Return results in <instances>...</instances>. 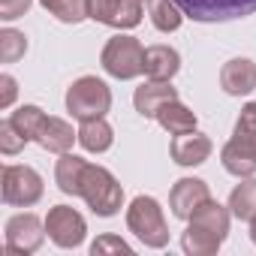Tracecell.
Returning <instances> with one entry per match:
<instances>
[{
  "mask_svg": "<svg viewBox=\"0 0 256 256\" xmlns=\"http://www.w3.org/2000/svg\"><path fill=\"white\" fill-rule=\"evenodd\" d=\"M24 145H28V139H24V136H22V133L16 130V124H12V120L6 118L4 124H0V151L12 157V154H18V151H22Z\"/></svg>",
  "mask_w": 256,
  "mask_h": 256,
  "instance_id": "26",
  "label": "cell"
},
{
  "mask_svg": "<svg viewBox=\"0 0 256 256\" xmlns=\"http://www.w3.org/2000/svg\"><path fill=\"white\" fill-rule=\"evenodd\" d=\"M78 196L88 202V208L96 214V217H114L118 208L124 205V187L118 184V178L102 169V166H84V175H82V190Z\"/></svg>",
  "mask_w": 256,
  "mask_h": 256,
  "instance_id": "3",
  "label": "cell"
},
{
  "mask_svg": "<svg viewBox=\"0 0 256 256\" xmlns=\"http://www.w3.org/2000/svg\"><path fill=\"white\" fill-rule=\"evenodd\" d=\"M250 238H253V244H256V217L250 220Z\"/></svg>",
  "mask_w": 256,
  "mask_h": 256,
  "instance_id": "30",
  "label": "cell"
},
{
  "mask_svg": "<svg viewBox=\"0 0 256 256\" xmlns=\"http://www.w3.org/2000/svg\"><path fill=\"white\" fill-rule=\"evenodd\" d=\"M169 100H178V90L169 82H154V78L145 82L142 88H136V94H133V106L142 118H157V112Z\"/></svg>",
  "mask_w": 256,
  "mask_h": 256,
  "instance_id": "15",
  "label": "cell"
},
{
  "mask_svg": "<svg viewBox=\"0 0 256 256\" xmlns=\"http://www.w3.org/2000/svg\"><path fill=\"white\" fill-rule=\"evenodd\" d=\"M90 253L102 256V253H133V250H130V244H126L124 238H118V235H100L90 244Z\"/></svg>",
  "mask_w": 256,
  "mask_h": 256,
  "instance_id": "27",
  "label": "cell"
},
{
  "mask_svg": "<svg viewBox=\"0 0 256 256\" xmlns=\"http://www.w3.org/2000/svg\"><path fill=\"white\" fill-rule=\"evenodd\" d=\"M220 88L229 96H247L256 90V64L250 58H232L220 70Z\"/></svg>",
  "mask_w": 256,
  "mask_h": 256,
  "instance_id": "13",
  "label": "cell"
},
{
  "mask_svg": "<svg viewBox=\"0 0 256 256\" xmlns=\"http://www.w3.org/2000/svg\"><path fill=\"white\" fill-rule=\"evenodd\" d=\"M226 235H229V211L220 202L208 199L193 211L190 226L181 235V247L190 256H211L220 250Z\"/></svg>",
  "mask_w": 256,
  "mask_h": 256,
  "instance_id": "1",
  "label": "cell"
},
{
  "mask_svg": "<svg viewBox=\"0 0 256 256\" xmlns=\"http://www.w3.org/2000/svg\"><path fill=\"white\" fill-rule=\"evenodd\" d=\"M126 226L145 247H166L169 244V223L163 217V208L154 196H136L126 208Z\"/></svg>",
  "mask_w": 256,
  "mask_h": 256,
  "instance_id": "4",
  "label": "cell"
},
{
  "mask_svg": "<svg viewBox=\"0 0 256 256\" xmlns=\"http://www.w3.org/2000/svg\"><path fill=\"white\" fill-rule=\"evenodd\" d=\"M46 223L36 214H16L6 223V253L10 256H28L36 253L46 241Z\"/></svg>",
  "mask_w": 256,
  "mask_h": 256,
  "instance_id": "9",
  "label": "cell"
},
{
  "mask_svg": "<svg viewBox=\"0 0 256 256\" xmlns=\"http://www.w3.org/2000/svg\"><path fill=\"white\" fill-rule=\"evenodd\" d=\"M78 142H82L84 151H90V154H102V151L112 148V142H114V130L108 126L106 118H90V120H82V126H78Z\"/></svg>",
  "mask_w": 256,
  "mask_h": 256,
  "instance_id": "18",
  "label": "cell"
},
{
  "mask_svg": "<svg viewBox=\"0 0 256 256\" xmlns=\"http://www.w3.org/2000/svg\"><path fill=\"white\" fill-rule=\"evenodd\" d=\"M181 12L193 22H235L256 12V0H175Z\"/></svg>",
  "mask_w": 256,
  "mask_h": 256,
  "instance_id": "8",
  "label": "cell"
},
{
  "mask_svg": "<svg viewBox=\"0 0 256 256\" xmlns=\"http://www.w3.org/2000/svg\"><path fill=\"white\" fill-rule=\"evenodd\" d=\"M48 114L40 108V106H22L18 112H12V124H16V130L28 139V142H36V133H40V126Z\"/></svg>",
  "mask_w": 256,
  "mask_h": 256,
  "instance_id": "24",
  "label": "cell"
},
{
  "mask_svg": "<svg viewBox=\"0 0 256 256\" xmlns=\"http://www.w3.org/2000/svg\"><path fill=\"white\" fill-rule=\"evenodd\" d=\"M46 229H48V238H52L58 247L70 250V247H78V244L84 241L88 223H84V217H82L76 208H70V205H54V208L48 211V217H46Z\"/></svg>",
  "mask_w": 256,
  "mask_h": 256,
  "instance_id": "11",
  "label": "cell"
},
{
  "mask_svg": "<svg viewBox=\"0 0 256 256\" xmlns=\"http://www.w3.org/2000/svg\"><path fill=\"white\" fill-rule=\"evenodd\" d=\"M16 94H18L16 78H12L10 72H4V76H0V108H10L12 100H16Z\"/></svg>",
  "mask_w": 256,
  "mask_h": 256,
  "instance_id": "29",
  "label": "cell"
},
{
  "mask_svg": "<svg viewBox=\"0 0 256 256\" xmlns=\"http://www.w3.org/2000/svg\"><path fill=\"white\" fill-rule=\"evenodd\" d=\"M0 190H4V202L16 208H30L42 199V178L30 166H4V178H0Z\"/></svg>",
  "mask_w": 256,
  "mask_h": 256,
  "instance_id": "7",
  "label": "cell"
},
{
  "mask_svg": "<svg viewBox=\"0 0 256 256\" xmlns=\"http://www.w3.org/2000/svg\"><path fill=\"white\" fill-rule=\"evenodd\" d=\"M40 4L64 24H78L88 18V0H40Z\"/></svg>",
  "mask_w": 256,
  "mask_h": 256,
  "instance_id": "23",
  "label": "cell"
},
{
  "mask_svg": "<svg viewBox=\"0 0 256 256\" xmlns=\"http://www.w3.org/2000/svg\"><path fill=\"white\" fill-rule=\"evenodd\" d=\"M24 52H28V36L22 30H12V28L0 30V60H4V64L22 60Z\"/></svg>",
  "mask_w": 256,
  "mask_h": 256,
  "instance_id": "25",
  "label": "cell"
},
{
  "mask_svg": "<svg viewBox=\"0 0 256 256\" xmlns=\"http://www.w3.org/2000/svg\"><path fill=\"white\" fill-rule=\"evenodd\" d=\"M76 139H78V133H72V126L60 118H46L40 133H36V142L52 154H66Z\"/></svg>",
  "mask_w": 256,
  "mask_h": 256,
  "instance_id": "17",
  "label": "cell"
},
{
  "mask_svg": "<svg viewBox=\"0 0 256 256\" xmlns=\"http://www.w3.org/2000/svg\"><path fill=\"white\" fill-rule=\"evenodd\" d=\"M100 60H102V70L108 76L124 78V82L145 72V48H142V42L136 36H124V34L112 36L106 42Z\"/></svg>",
  "mask_w": 256,
  "mask_h": 256,
  "instance_id": "6",
  "label": "cell"
},
{
  "mask_svg": "<svg viewBox=\"0 0 256 256\" xmlns=\"http://www.w3.org/2000/svg\"><path fill=\"white\" fill-rule=\"evenodd\" d=\"M181 70V54L172 46H151L145 48V76L154 82H172Z\"/></svg>",
  "mask_w": 256,
  "mask_h": 256,
  "instance_id": "16",
  "label": "cell"
},
{
  "mask_svg": "<svg viewBox=\"0 0 256 256\" xmlns=\"http://www.w3.org/2000/svg\"><path fill=\"white\" fill-rule=\"evenodd\" d=\"M145 6H148V16H151L154 28L163 30V34L178 30L181 22H184V12H181V6L175 0H145Z\"/></svg>",
  "mask_w": 256,
  "mask_h": 256,
  "instance_id": "21",
  "label": "cell"
},
{
  "mask_svg": "<svg viewBox=\"0 0 256 256\" xmlns=\"http://www.w3.org/2000/svg\"><path fill=\"white\" fill-rule=\"evenodd\" d=\"M112 108V90L102 78L96 76H82L70 84L66 90V112L76 120H90V118H106Z\"/></svg>",
  "mask_w": 256,
  "mask_h": 256,
  "instance_id": "5",
  "label": "cell"
},
{
  "mask_svg": "<svg viewBox=\"0 0 256 256\" xmlns=\"http://www.w3.org/2000/svg\"><path fill=\"white\" fill-rule=\"evenodd\" d=\"M223 169L238 178H250L256 172V102H247L235 120L232 139L220 151Z\"/></svg>",
  "mask_w": 256,
  "mask_h": 256,
  "instance_id": "2",
  "label": "cell"
},
{
  "mask_svg": "<svg viewBox=\"0 0 256 256\" xmlns=\"http://www.w3.org/2000/svg\"><path fill=\"white\" fill-rule=\"evenodd\" d=\"M142 0H88V18L118 28V30H130L142 22Z\"/></svg>",
  "mask_w": 256,
  "mask_h": 256,
  "instance_id": "10",
  "label": "cell"
},
{
  "mask_svg": "<svg viewBox=\"0 0 256 256\" xmlns=\"http://www.w3.org/2000/svg\"><path fill=\"white\" fill-rule=\"evenodd\" d=\"M34 0H0V18L4 22H16L30 10Z\"/></svg>",
  "mask_w": 256,
  "mask_h": 256,
  "instance_id": "28",
  "label": "cell"
},
{
  "mask_svg": "<svg viewBox=\"0 0 256 256\" xmlns=\"http://www.w3.org/2000/svg\"><path fill=\"white\" fill-rule=\"evenodd\" d=\"M84 166H88V160H82V157H76V154H70V151L60 154V160H58V166H54V181H58L60 193H66V196H78Z\"/></svg>",
  "mask_w": 256,
  "mask_h": 256,
  "instance_id": "20",
  "label": "cell"
},
{
  "mask_svg": "<svg viewBox=\"0 0 256 256\" xmlns=\"http://www.w3.org/2000/svg\"><path fill=\"white\" fill-rule=\"evenodd\" d=\"M157 120H160V126H163L169 136H181V133L196 130V114H193L181 100H169V102L157 112Z\"/></svg>",
  "mask_w": 256,
  "mask_h": 256,
  "instance_id": "19",
  "label": "cell"
},
{
  "mask_svg": "<svg viewBox=\"0 0 256 256\" xmlns=\"http://www.w3.org/2000/svg\"><path fill=\"white\" fill-rule=\"evenodd\" d=\"M211 151H214L211 139L205 133H196V130L181 133V136L172 139V160L178 166H202L211 157Z\"/></svg>",
  "mask_w": 256,
  "mask_h": 256,
  "instance_id": "14",
  "label": "cell"
},
{
  "mask_svg": "<svg viewBox=\"0 0 256 256\" xmlns=\"http://www.w3.org/2000/svg\"><path fill=\"white\" fill-rule=\"evenodd\" d=\"M208 199H211V190L202 178H181V181H175V187L169 193V208H172L175 217L190 220L193 211Z\"/></svg>",
  "mask_w": 256,
  "mask_h": 256,
  "instance_id": "12",
  "label": "cell"
},
{
  "mask_svg": "<svg viewBox=\"0 0 256 256\" xmlns=\"http://www.w3.org/2000/svg\"><path fill=\"white\" fill-rule=\"evenodd\" d=\"M229 211L238 220H253L256 217V178L241 181L232 193H229Z\"/></svg>",
  "mask_w": 256,
  "mask_h": 256,
  "instance_id": "22",
  "label": "cell"
}]
</instances>
